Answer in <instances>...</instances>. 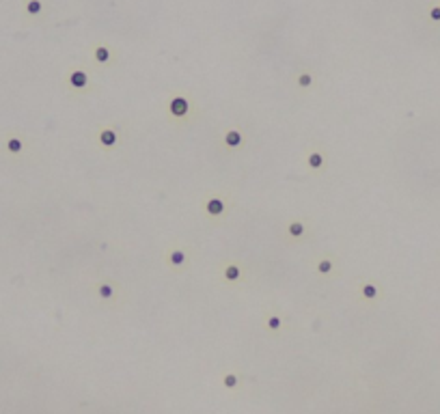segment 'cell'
I'll return each mask as SVG.
<instances>
[{"label": "cell", "instance_id": "277c9868", "mask_svg": "<svg viewBox=\"0 0 440 414\" xmlns=\"http://www.w3.org/2000/svg\"><path fill=\"white\" fill-rule=\"evenodd\" d=\"M229 207H231L229 201H225L222 197H218V194H214V197L203 201V211L209 218H222L227 211H229Z\"/></svg>", "mask_w": 440, "mask_h": 414}, {"label": "cell", "instance_id": "7a4b0ae2", "mask_svg": "<svg viewBox=\"0 0 440 414\" xmlns=\"http://www.w3.org/2000/svg\"><path fill=\"white\" fill-rule=\"evenodd\" d=\"M65 84H67V89L76 95H86L95 89V86L91 84L89 72H86L84 67H69L67 74H65Z\"/></svg>", "mask_w": 440, "mask_h": 414}, {"label": "cell", "instance_id": "4fadbf2b", "mask_svg": "<svg viewBox=\"0 0 440 414\" xmlns=\"http://www.w3.org/2000/svg\"><path fill=\"white\" fill-rule=\"evenodd\" d=\"M296 86L300 91H311L313 86H315V80H313V74H311V69H302L300 74H298V78H296Z\"/></svg>", "mask_w": 440, "mask_h": 414}, {"label": "cell", "instance_id": "6da1fadb", "mask_svg": "<svg viewBox=\"0 0 440 414\" xmlns=\"http://www.w3.org/2000/svg\"><path fill=\"white\" fill-rule=\"evenodd\" d=\"M197 110V104L188 93H175L168 97L166 102V114L173 119V123H183L190 121V112Z\"/></svg>", "mask_w": 440, "mask_h": 414}, {"label": "cell", "instance_id": "5b68a950", "mask_svg": "<svg viewBox=\"0 0 440 414\" xmlns=\"http://www.w3.org/2000/svg\"><path fill=\"white\" fill-rule=\"evenodd\" d=\"M95 138H97V145H100L102 149H106V151L115 149V147L119 145V132L112 128V125H104V128H100V129H97V134H95Z\"/></svg>", "mask_w": 440, "mask_h": 414}, {"label": "cell", "instance_id": "9a60e30c", "mask_svg": "<svg viewBox=\"0 0 440 414\" xmlns=\"http://www.w3.org/2000/svg\"><path fill=\"white\" fill-rule=\"evenodd\" d=\"M4 147H7V151L11 155H20L22 151H24V140H22L20 136H9Z\"/></svg>", "mask_w": 440, "mask_h": 414}, {"label": "cell", "instance_id": "3957f363", "mask_svg": "<svg viewBox=\"0 0 440 414\" xmlns=\"http://www.w3.org/2000/svg\"><path fill=\"white\" fill-rule=\"evenodd\" d=\"M190 255H192V250L190 248H183V246H173L166 250L164 255V261L166 265L171 270H181V268H188L190 263Z\"/></svg>", "mask_w": 440, "mask_h": 414}, {"label": "cell", "instance_id": "5bb4252c", "mask_svg": "<svg viewBox=\"0 0 440 414\" xmlns=\"http://www.w3.org/2000/svg\"><path fill=\"white\" fill-rule=\"evenodd\" d=\"M361 296H362V300H369V302H373L376 298H380V289H378V285L376 283H371V281H365L361 285Z\"/></svg>", "mask_w": 440, "mask_h": 414}, {"label": "cell", "instance_id": "7c38bea8", "mask_svg": "<svg viewBox=\"0 0 440 414\" xmlns=\"http://www.w3.org/2000/svg\"><path fill=\"white\" fill-rule=\"evenodd\" d=\"M46 9V0H24V13L28 18H37Z\"/></svg>", "mask_w": 440, "mask_h": 414}, {"label": "cell", "instance_id": "d6986e66", "mask_svg": "<svg viewBox=\"0 0 440 414\" xmlns=\"http://www.w3.org/2000/svg\"><path fill=\"white\" fill-rule=\"evenodd\" d=\"M430 20L432 22H440V7H438V4H434V7L430 9Z\"/></svg>", "mask_w": 440, "mask_h": 414}, {"label": "cell", "instance_id": "8fae6325", "mask_svg": "<svg viewBox=\"0 0 440 414\" xmlns=\"http://www.w3.org/2000/svg\"><path fill=\"white\" fill-rule=\"evenodd\" d=\"M285 233H287L289 239H293V242H300V239L307 235V222L304 220H291L289 225L285 227Z\"/></svg>", "mask_w": 440, "mask_h": 414}, {"label": "cell", "instance_id": "52a82bcc", "mask_svg": "<svg viewBox=\"0 0 440 414\" xmlns=\"http://www.w3.org/2000/svg\"><path fill=\"white\" fill-rule=\"evenodd\" d=\"M93 289L100 296V300H117L119 296V285L112 281H95Z\"/></svg>", "mask_w": 440, "mask_h": 414}, {"label": "cell", "instance_id": "ba28073f", "mask_svg": "<svg viewBox=\"0 0 440 414\" xmlns=\"http://www.w3.org/2000/svg\"><path fill=\"white\" fill-rule=\"evenodd\" d=\"M304 164H307L309 171L317 175V173H322L326 168V154H324V151H311V154H307Z\"/></svg>", "mask_w": 440, "mask_h": 414}, {"label": "cell", "instance_id": "8992f818", "mask_svg": "<svg viewBox=\"0 0 440 414\" xmlns=\"http://www.w3.org/2000/svg\"><path fill=\"white\" fill-rule=\"evenodd\" d=\"M222 281L225 283H231V285H237V283L244 281V270L242 265L237 263V261H227L225 265H222Z\"/></svg>", "mask_w": 440, "mask_h": 414}, {"label": "cell", "instance_id": "e0dca14e", "mask_svg": "<svg viewBox=\"0 0 440 414\" xmlns=\"http://www.w3.org/2000/svg\"><path fill=\"white\" fill-rule=\"evenodd\" d=\"M265 328H268L270 332H281L283 330V319H281L276 313H270L268 319H265Z\"/></svg>", "mask_w": 440, "mask_h": 414}, {"label": "cell", "instance_id": "ffe728a7", "mask_svg": "<svg viewBox=\"0 0 440 414\" xmlns=\"http://www.w3.org/2000/svg\"><path fill=\"white\" fill-rule=\"evenodd\" d=\"M438 7H440V4H438Z\"/></svg>", "mask_w": 440, "mask_h": 414}, {"label": "cell", "instance_id": "9c48e42d", "mask_svg": "<svg viewBox=\"0 0 440 414\" xmlns=\"http://www.w3.org/2000/svg\"><path fill=\"white\" fill-rule=\"evenodd\" d=\"M112 56H115V52H112V48H108L106 43L97 41L95 46H93V61L97 65H110L112 63Z\"/></svg>", "mask_w": 440, "mask_h": 414}, {"label": "cell", "instance_id": "ac0fdd59", "mask_svg": "<svg viewBox=\"0 0 440 414\" xmlns=\"http://www.w3.org/2000/svg\"><path fill=\"white\" fill-rule=\"evenodd\" d=\"M237 384H240V375L237 373H227L225 378H222V386H225L227 390L237 388Z\"/></svg>", "mask_w": 440, "mask_h": 414}, {"label": "cell", "instance_id": "30bf717a", "mask_svg": "<svg viewBox=\"0 0 440 414\" xmlns=\"http://www.w3.org/2000/svg\"><path fill=\"white\" fill-rule=\"evenodd\" d=\"M246 143V138H244V134L240 132V129H227L225 134H222V145L227 147V149H240V147Z\"/></svg>", "mask_w": 440, "mask_h": 414}, {"label": "cell", "instance_id": "2e32d148", "mask_svg": "<svg viewBox=\"0 0 440 414\" xmlns=\"http://www.w3.org/2000/svg\"><path fill=\"white\" fill-rule=\"evenodd\" d=\"M315 270H317V274H322V276L333 274V270H335V259H333V257H322V259L317 261V265H315Z\"/></svg>", "mask_w": 440, "mask_h": 414}]
</instances>
